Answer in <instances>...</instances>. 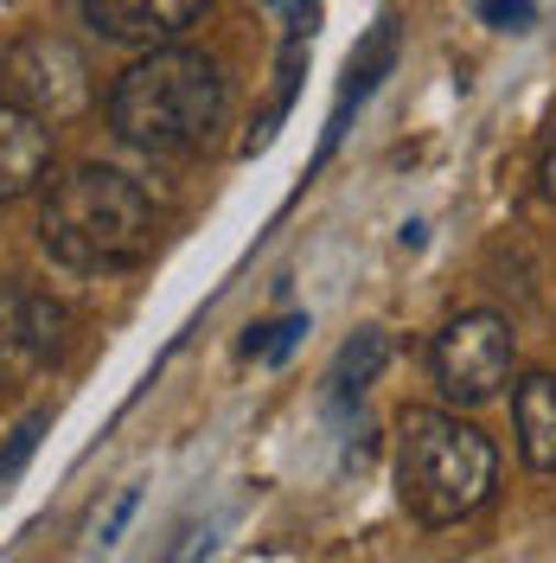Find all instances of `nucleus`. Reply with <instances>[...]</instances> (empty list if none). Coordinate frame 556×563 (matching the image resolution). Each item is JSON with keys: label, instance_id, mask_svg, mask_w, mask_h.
<instances>
[{"label": "nucleus", "instance_id": "nucleus-12", "mask_svg": "<svg viewBox=\"0 0 556 563\" xmlns=\"http://www.w3.org/2000/svg\"><path fill=\"white\" fill-rule=\"evenodd\" d=\"M308 333V314H281V320H269V327H256L244 340V358H269V365H281L288 352H294V340Z\"/></svg>", "mask_w": 556, "mask_h": 563}, {"label": "nucleus", "instance_id": "nucleus-13", "mask_svg": "<svg viewBox=\"0 0 556 563\" xmlns=\"http://www.w3.org/2000/svg\"><path fill=\"white\" fill-rule=\"evenodd\" d=\"M480 20L487 26H499V33H531V0H480Z\"/></svg>", "mask_w": 556, "mask_h": 563}, {"label": "nucleus", "instance_id": "nucleus-2", "mask_svg": "<svg viewBox=\"0 0 556 563\" xmlns=\"http://www.w3.org/2000/svg\"><path fill=\"white\" fill-rule=\"evenodd\" d=\"M160 206L122 167H70L38 206V244L77 276H115L154 256Z\"/></svg>", "mask_w": 556, "mask_h": 563}, {"label": "nucleus", "instance_id": "nucleus-15", "mask_svg": "<svg viewBox=\"0 0 556 563\" xmlns=\"http://www.w3.org/2000/svg\"><path fill=\"white\" fill-rule=\"evenodd\" d=\"M135 506H141V493H122V499H115V512L103 519V544H115V538H122V526L135 519Z\"/></svg>", "mask_w": 556, "mask_h": 563}, {"label": "nucleus", "instance_id": "nucleus-3", "mask_svg": "<svg viewBox=\"0 0 556 563\" xmlns=\"http://www.w3.org/2000/svg\"><path fill=\"white\" fill-rule=\"evenodd\" d=\"M499 487V449L454 410H410L397 422V499L416 526L442 531L474 519Z\"/></svg>", "mask_w": 556, "mask_h": 563}, {"label": "nucleus", "instance_id": "nucleus-1", "mask_svg": "<svg viewBox=\"0 0 556 563\" xmlns=\"http://www.w3.org/2000/svg\"><path fill=\"white\" fill-rule=\"evenodd\" d=\"M224 70L192 45H147L109 84V129L154 161H186L224 129Z\"/></svg>", "mask_w": 556, "mask_h": 563}, {"label": "nucleus", "instance_id": "nucleus-5", "mask_svg": "<svg viewBox=\"0 0 556 563\" xmlns=\"http://www.w3.org/2000/svg\"><path fill=\"white\" fill-rule=\"evenodd\" d=\"M512 358H519V340H512L505 314L474 308V314H454L448 327L435 333V346H429V378H435V390H442L448 404L474 410V404H487V397L505 390Z\"/></svg>", "mask_w": 556, "mask_h": 563}, {"label": "nucleus", "instance_id": "nucleus-9", "mask_svg": "<svg viewBox=\"0 0 556 563\" xmlns=\"http://www.w3.org/2000/svg\"><path fill=\"white\" fill-rule=\"evenodd\" d=\"M390 65H397V20H378V26L365 33V45L352 52L346 84H340V103H333V115H326V135H320L313 167H320V161H333V147H340V141H346V129H352V109L365 103L383 77H390Z\"/></svg>", "mask_w": 556, "mask_h": 563}, {"label": "nucleus", "instance_id": "nucleus-8", "mask_svg": "<svg viewBox=\"0 0 556 563\" xmlns=\"http://www.w3.org/2000/svg\"><path fill=\"white\" fill-rule=\"evenodd\" d=\"M52 174V129L0 97V206L38 192Z\"/></svg>", "mask_w": 556, "mask_h": 563}, {"label": "nucleus", "instance_id": "nucleus-11", "mask_svg": "<svg viewBox=\"0 0 556 563\" xmlns=\"http://www.w3.org/2000/svg\"><path fill=\"white\" fill-rule=\"evenodd\" d=\"M383 365H390V333H383V327H365V333L346 340L340 358L326 365V404H358L365 390L378 385Z\"/></svg>", "mask_w": 556, "mask_h": 563}, {"label": "nucleus", "instance_id": "nucleus-16", "mask_svg": "<svg viewBox=\"0 0 556 563\" xmlns=\"http://www.w3.org/2000/svg\"><path fill=\"white\" fill-rule=\"evenodd\" d=\"M0 493H7V487H0Z\"/></svg>", "mask_w": 556, "mask_h": 563}, {"label": "nucleus", "instance_id": "nucleus-7", "mask_svg": "<svg viewBox=\"0 0 556 563\" xmlns=\"http://www.w3.org/2000/svg\"><path fill=\"white\" fill-rule=\"evenodd\" d=\"M218 0H84V26L109 45H174Z\"/></svg>", "mask_w": 556, "mask_h": 563}, {"label": "nucleus", "instance_id": "nucleus-10", "mask_svg": "<svg viewBox=\"0 0 556 563\" xmlns=\"http://www.w3.org/2000/svg\"><path fill=\"white\" fill-rule=\"evenodd\" d=\"M512 429L524 467L556 474V372H524L512 385Z\"/></svg>", "mask_w": 556, "mask_h": 563}, {"label": "nucleus", "instance_id": "nucleus-14", "mask_svg": "<svg viewBox=\"0 0 556 563\" xmlns=\"http://www.w3.org/2000/svg\"><path fill=\"white\" fill-rule=\"evenodd\" d=\"M537 186H544V199L556 206V122H551V135H544V154H537Z\"/></svg>", "mask_w": 556, "mask_h": 563}, {"label": "nucleus", "instance_id": "nucleus-6", "mask_svg": "<svg viewBox=\"0 0 556 563\" xmlns=\"http://www.w3.org/2000/svg\"><path fill=\"white\" fill-rule=\"evenodd\" d=\"M70 308L52 301L33 282H7L0 288V390L26 385L38 372H52L70 352Z\"/></svg>", "mask_w": 556, "mask_h": 563}, {"label": "nucleus", "instance_id": "nucleus-4", "mask_svg": "<svg viewBox=\"0 0 556 563\" xmlns=\"http://www.w3.org/2000/svg\"><path fill=\"white\" fill-rule=\"evenodd\" d=\"M0 97L38 115L45 129H58V122H77L97 103V77H90V58L65 33H26L0 52Z\"/></svg>", "mask_w": 556, "mask_h": 563}]
</instances>
